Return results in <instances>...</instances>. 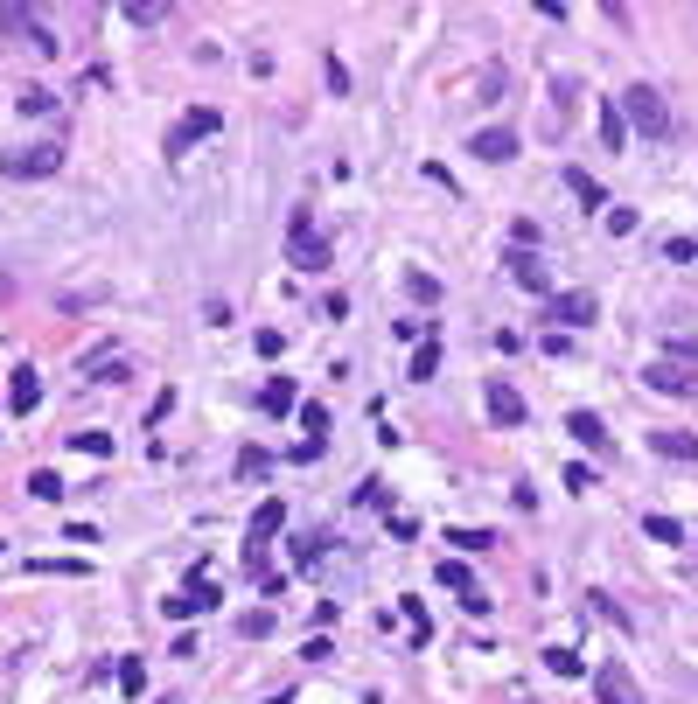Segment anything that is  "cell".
<instances>
[{
    "label": "cell",
    "instance_id": "obj_1",
    "mask_svg": "<svg viewBox=\"0 0 698 704\" xmlns=\"http://www.w3.org/2000/svg\"><path fill=\"white\" fill-rule=\"evenodd\" d=\"M615 112H621V126L649 133V140H664V133H671V105H664V91H657V84H629Z\"/></svg>",
    "mask_w": 698,
    "mask_h": 704
},
{
    "label": "cell",
    "instance_id": "obj_2",
    "mask_svg": "<svg viewBox=\"0 0 698 704\" xmlns=\"http://www.w3.org/2000/svg\"><path fill=\"white\" fill-rule=\"evenodd\" d=\"M287 259H294L300 272H322V265L335 259V244H328V237H315V216H308V209H294V216H287Z\"/></svg>",
    "mask_w": 698,
    "mask_h": 704
},
{
    "label": "cell",
    "instance_id": "obj_3",
    "mask_svg": "<svg viewBox=\"0 0 698 704\" xmlns=\"http://www.w3.org/2000/svg\"><path fill=\"white\" fill-rule=\"evenodd\" d=\"M210 607H224V593H216L210 572L196 565V572H188V593H168L161 614H168V621H196V614H210Z\"/></svg>",
    "mask_w": 698,
    "mask_h": 704
},
{
    "label": "cell",
    "instance_id": "obj_4",
    "mask_svg": "<svg viewBox=\"0 0 698 704\" xmlns=\"http://www.w3.org/2000/svg\"><path fill=\"white\" fill-rule=\"evenodd\" d=\"M63 168V147H22V154H0V175L7 182H50Z\"/></svg>",
    "mask_w": 698,
    "mask_h": 704
},
{
    "label": "cell",
    "instance_id": "obj_5",
    "mask_svg": "<svg viewBox=\"0 0 698 704\" xmlns=\"http://www.w3.org/2000/svg\"><path fill=\"white\" fill-rule=\"evenodd\" d=\"M216 126H224V112H216V105H196V112H182V126L168 133V160H182L188 147H196V140H210Z\"/></svg>",
    "mask_w": 698,
    "mask_h": 704
},
{
    "label": "cell",
    "instance_id": "obj_6",
    "mask_svg": "<svg viewBox=\"0 0 698 704\" xmlns=\"http://www.w3.org/2000/svg\"><path fill=\"white\" fill-rule=\"evenodd\" d=\"M593 314H601V300H593L587 287L580 293H552V328H587Z\"/></svg>",
    "mask_w": 698,
    "mask_h": 704
},
{
    "label": "cell",
    "instance_id": "obj_7",
    "mask_svg": "<svg viewBox=\"0 0 698 704\" xmlns=\"http://www.w3.org/2000/svg\"><path fill=\"white\" fill-rule=\"evenodd\" d=\"M593 698L601 704H643V690H636V677L621 663H608V670H593Z\"/></svg>",
    "mask_w": 698,
    "mask_h": 704
},
{
    "label": "cell",
    "instance_id": "obj_8",
    "mask_svg": "<svg viewBox=\"0 0 698 704\" xmlns=\"http://www.w3.org/2000/svg\"><path fill=\"white\" fill-rule=\"evenodd\" d=\"M643 384H649V391H664V398H698V370H684V363H649Z\"/></svg>",
    "mask_w": 698,
    "mask_h": 704
},
{
    "label": "cell",
    "instance_id": "obj_9",
    "mask_svg": "<svg viewBox=\"0 0 698 704\" xmlns=\"http://www.w3.org/2000/svg\"><path fill=\"white\" fill-rule=\"evenodd\" d=\"M468 154H475V160H496V168H503V160H517V133H510V126H482L475 140H468Z\"/></svg>",
    "mask_w": 698,
    "mask_h": 704
},
{
    "label": "cell",
    "instance_id": "obj_10",
    "mask_svg": "<svg viewBox=\"0 0 698 704\" xmlns=\"http://www.w3.org/2000/svg\"><path fill=\"white\" fill-rule=\"evenodd\" d=\"M280 523H287V502H280V496H266L259 509H252V530H244V551H266V537L280 530Z\"/></svg>",
    "mask_w": 698,
    "mask_h": 704
},
{
    "label": "cell",
    "instance_id": "obj_11",
    "mask_svg": "<svg viewBox=\"0 0 698 704\" xmlns=\"http://www.w3.org/2000/svg\"><path fill=\"white\" fill-rule=\"evenodd\" d=\"M503 272H510V279H517L524 293H552V272H545V265H537L531 251H510V259H503Z\"/></svg>",
    "mask_w": 698,
    "mask_h": 704
},
{
    "label": "cell",
    "instance_id": "obj_12",
    "mask_svg": "<svg viewBox=\"0 0 698 704\" xmlns=\"http://www.w3.org/2000/svg\"><path fill=\"white\" fill-rule=\"evenodd\" d=\"M565 433L587 446V453H608V446H615V440H608V425H601L593 412H573V418H565Z\"/></svg>",
    "mask_w": 698,
    "mask_h": 704
},
{
    "label": "cell",
    "instance_id": "obj_13",
    "mask_svg": "<svg viewBox=\"0 0 698 704\" xmlns=\"http://www.w3.org/2000/svg\"><path fill=\"white\" fill-rule=\"evenodd\" d=\"M7 405H14V412H35V405H42V377H35V370H14V384H7Z\"/></svg>",
    "mask_w": 698,
    "mask_h": 704
},
{
    "label": "cell",
    "instance_id": "obj_14",
    "mask_svg": "<svg viewBox=\"0 0 698 704\" xmlns=\"http://www.w3.org/2000/svg\"><path fill=\"white\" fill-rule=\"evenodd\" d=\"M294 405H300V391H294V377H272L266 391H259V412H272V418H280V412H294Z\"/></svg>",
    "mask_w": 698,
    "mask_h": 704
},
{
    "label": "cell",
    "instance_id": "obj_15",
    "mask_svg": "<svg viewBox=\"0 0 698 704\" xmlns=\"http://www.w3.org/2000/svg\"><path fill=\"white\" fill-rule=\"evenodd\" d=\"M489 418H496V425H524V398H517L510 384H496V391H489Z\"/></svg>",
    "mask_w": 698,
    "mask_h": 704
},
{
    "label": "cell",
    "instance_id": "obj_16",
    "mask_svg": "<svg viewBox=\"0 0 698 704\" xmlns=\"http://www.w3.org/2000/svg\"><path fill=\"white\" fill-rule=\"evenodd\" d=\"M649 446H657L664 461H698V440H692V433H649Z\"/></svg>",
    "mask_w": 698,
    "mask_h": 704
},
{
    "label": "cell",
    "instance_id": "obj_17",
    "mask_svg": "<svg viewBox=\"0 0 698 704\" xmlns=\"http://www.w3.org/2000/svg\"><path fill=\"white\" fill-rule=\"evenodd\" d=\"M433 370H440V342H419L412 349V384H433Z\"/></svg>",
    "mask_w": 698,
    "mask_h": 704
},
{
    "label": "cell",
    "instance_id": "obj_18",
    "mask_svg": "<svg viewBox=\"0 0 698 704\" xmlns=\"http://www.w3.org/2000/svg\"><path fill=\"white\" fill-rule=\"evenodd\" d=\"M643 530H649V537H657V544H684V523H677V517H643Z\"/></svg>",
    "mask_w": 698,
    "mask_h": 704
},
{
    "label": "cell",
    "instance_id": "obj_19",
    "mask_svg": "<svg viewBox=\"0 0 698 704\" xmlns=\"http://www.w3.org/2000/svg\"><path fill=\"white\" fill-rule=\"evenodd\" d=\"M28 496H35V502H56V496H63V474L35 468V474H28Z\"/></svg>",
    "mask_w": 698,
    "mask_h": 704
},
{
    "label": "cell",
    "instance_id": "obj_20",
    "mask_svg": "<svg viewBox=\"0 0 698 704\" xmlns=\"http://www.w3.org/2000/svg\"><path fill=\"white\" fill-rule=\"evenodd\" d=\"M266 468H272V453H266V446H244V453H238V474H244V481H259Z\"/></svg>",
    "mask_w": 698,
    "mask_h": 704
},
{
    "label": "cell",
    "instance_id": "obj_21",
    "mask_svg": "<svg viewBox=\"0 0 698 704\" xmlns=\"http://www.w3.org/2000/svg\"><path fill=\"white\" fill-rule=\"evenodd\" d=\"M272 627H280V614H244V621H238V635H244V642H266Z\"/></svg>",
    "mask_w": 698,
    "mask_h": 704
},
{
    "label": "cell",
    "instance_id": "obj_22",
    "mask_svg": "<svg viewBox=\"0 0 698 704\" xmlns=\"http://www.w3.org/2000/svg\"><path fill=\"white\" fill-rule=\"evenodd\" d=\"M565 182H573V196H580V203H587V209H608V203H601V182H593V175H580V168H573Z\"/></svg>",
    "mask_w": 698,
    "mask_h": 704
},
{
    "label": "cell",
    "instance_id": "obj_23",
    "mask_svg": "<svg viewBox=\"0 0 698 704\" xmlns=\"http://www.w3.org/2000/svg\"><path fill=\"white\" fill-rule=\"evenodd\" d=\"M545 670H552V677H580V655L573 649H545Z\"/></svg>",
    "mask_w": 698,
    "mask_h": 704
},
{
    "label": "cell",
    "instance_id": "obj_24",
    "mask_svg": "<svg viewBox=\"0 0 698 704\" xmlns=\"http://www.w3.org/2000/svg\"><path fill=\"white\" fill-rule=\"evenodd\" d=\"M601 224H608L615 237H629V231H636V209H629V203H615V209H601Z\"/></svg>",
    "mask_w": 698,
    "mask_h": 704
},
{
    "label": "cell",
    "instance_id": "obj_25",
    "mask_svg": "<svg viewBox=\"0 0 698 704\" xmlns=\"http://www.w3.org/2000/svg\"><path fill=\"white\" fill-rule=\"evenodd\" d=\"M300 425H308V440H315V446L328 440V412H322V405H300Z\"/></svg>",
    "mask_w": 698,
    "mask_h": 704
},
{
    "label": "cell",
    "instance_id": "obj_26",
    "mask_svg": "<svg viewBox=\"0 0 698 704\" xmlns=\"http://www.w3.org/2000/svg\"><path fill=\"white\" fill-rule=\"evenodd\" d=\"M440 586H455V593H475V586H468V565H461V558H440Z\"/></svg>",
    "mask_w": 698,
    "mask_h": 704
},
{
    "label": "cell",
    "instance_id": "obj_27",
    "mask_svg": "<svg viewBox=\"0 0 698 704\" xmlns=\"http://www.w3.org/2000/svg\"><path fill=\"white\" fill-rule=\"evenodd\" d=\"M119 690H126V698H140V690H147V670H140L133 655H126V663H119Z\"/></svg>",
    "mask_w": 698,
    "mask_h": 704
},
{
    "label": "cell",
    "instance_id": "obj_28",
    "mask_svg": "<svg viewBox=\"0 0 698 704\" xmlns=\"http://www.w3.org/2000/svg\"><path fill=\"white\" fill-rule=\"evenodd\" d=\"M601 140H608V147H615V154H621V140H629V126H621V112H615V105H608V112H601Z\"/></svg>",
    "mask_w": 698,
    "mask_h": 704
},
{
    "label": "cell",
    "instance_id": "obj_29",
    "mask_svg": "<svg viewBox=\"0 0 698 704\" xmlns=\"http://www.w3.org/2000/svg\"><path fill=\"white\" fill-rule=\"evenodd\" d=\"M447 544H455V551H489L496 537H489V530H447Z\"/></svg>",
    "mask_w": 698,
    "mask_h": 704
},
{
    "label": "cell",
    "instance_id": "obj_30",
    "mask_svg": "<svg viewBox=\"0 0 698 704\" xmlns=\"http://www.w3.org/2000/svg\"><path fill=\"white\" fill-rule=\"evenodd\" d=\"M399 607H405V627H412V642H427V627H433V621H427V607H419V600H399Z\"/></svg>",
    "mask_w": 698,
    "mask_h": 704
},
{
    "label": "cell",
    "instance_id": "obj_31",
    "mask_svg": "<svg viewBox=\"0 0 698 704\" xmlns=\"http://www.w3.org/2000/svg\"><path fill=\"white\" fill-rule=\"evenodd\" d=\"M587 607H593V614H601V621H615V627H629V614H621V607L608 600V593H587Z\"/></svg>",
    "mask_w": 698,
    "mask_h": 704
},
{
    "label": "cell",
    "instance_id": "obj_32",
    "mask_svg": "<svg viewBox=\"0 0 698 704\" xmlns=\"http://www.w3.org/2000/svg\"><path fill=\"white\" fill-rule=\"evenodd\" d=\"M405 293H412V300H440V279H427V272H412V279H405Z\"/></svg>",
    "mask_w": 698,
    "mask_h": 704
},
{
    "label": "cell",
    "instance_id": "obj_33",
    "mask_svg": "<svg viewBox=\"0 0 698 704\" xmlns=\"http://www.w3.org/2000/svg\"><path fill=\"white\" fill-rule=\"evenodd\" d=\"M664 259H677V265H692V259H698V237H671V244H664Z\"/></svg>",
    "mask_w": 698,
    "mask_h": 704
},
{
    "label": "cell",
    "instance_id": "obj_34",
    "mask_svg": "<svg viewBox=\"0 0 698 704\" xmlns=\"http://www.w3.org/2000/svg\"><path fill=\"white\" fill-rule=\"evenodd\" d=\"M22 112H28V119H42V112H56V98H50V91H22Z\"/></svg>",
    "mask_w": 698,
    "mask_h": 704
},
{
    "label": "cell",
    "instance_id": "obj_35",
    "mask_svg": "<svg viewBox=\"0 0 698 704\" xmlns=\"http://www.w3.org/2000/svg\"><path fill=\"white\" fill-rule=\"evenodd\" d=\"M510 244H517V251H531V244H537V224H531V216H517V224H510Z\"/></svg>",
    "mask_w": 698,
    "mask_h": 704
},
{
    "label": "cell",
    "instance_id": "obj_36",
    "mask_svg": "<svg viewBox=\"0 0 698 704\" xmlns=\"http://www.w3.org/2000/svg\"><path fill=\"white\" fill-rule=\"evenodd\" d=\"M70 446H78V453H112V433H78Z\"/></svg>",
    "mask_w": 698,
    "mask_h": 704
},
{
    "label": "cell",
    "instance_id": "obj_37",
    "mask_svg": "<svg viewBox=\"0 0 698 704\" xmlns=\"http://www.w3.org/2000/svg\"><path fill=\"white\" fill-rule=\"evenodd\" d=\"M126 22H133V28H154V22H168V7H126Z\"/></svg>",
    "mask_w": 698,
    "mask_h": 704
},
{
    "label": "cell",
    "instance_id": "obj_38",
    "mask_svg": "<svg viewBox=\"0 0 698 704\" xmlns=\"http://www.w3.org/2000/svg\"><path fill=\"white\" fill-rule=\"evenodd\" d=\"M287 349V328H259V356H280Z\"/></svg>",
    "mask_w": 698,
    "mask_h": 704
},
{
    "label": "cell",
    "instance_id": "obj_39",
    "mask_svg": "<svg viewBox=\"0 0 698 704\" xmlns=\"http://www.w3.org/2000/svg\"><path fill=\"white\" fill-rule=\"evenodd\" d=\"M391 335H399V342H427V335H433V321H399Z\"/></svg>",
    "mask_w": 698,
    "mask_h": 704
}]
</instances>
